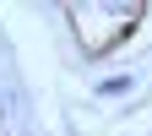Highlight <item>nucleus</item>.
<instances>
[{
	"mask_svg": "<svg viewBox=\"0 0 152 136\" xmlns=\"http://www.w3.org/2000/svg\"><path fill=\"white\" fill-rule=\"evenodd\" d=\"M130 87H136V76H103V82L92 87V93H98V98H125Z\"/></svg>",
	"mask_w": 152,
	"mask_h": 136,
	"instance_id": "nucleus-1",
	"label": "nucleus"
},
{
	"mask_svg": "<svg viewBox=\"0 0 152 136\" xmlns=\"http://www.w3.org/2000/svg\"><path fill=\"white\" fill-rule=\"evenodd\" d=\"M0 114H6V104H0Z\"/></svg>",
	"mask_w": 152,
	"mask_h": 136,
	"instance_id": "nucleus-2",
	"label": "nucleus"
}]
</instances>
